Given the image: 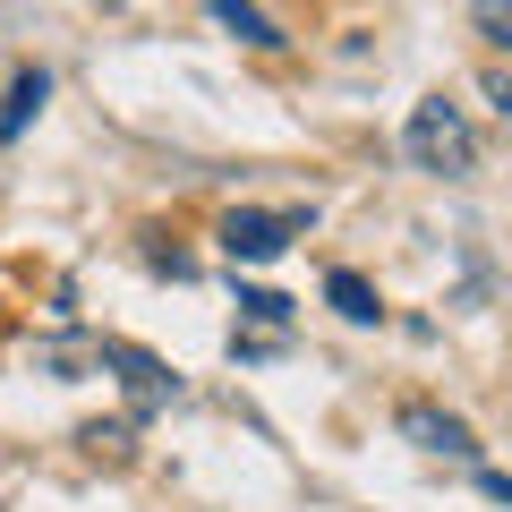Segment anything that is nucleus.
I'll return each mask as SVG.
<instances>
[{
  "label": "nucleus",
  "instance_id": "obj_1",
  "mask_svg": "<svg viewBox=\"0 0 512 512\" xmlns=\"http://www.w3.org/2000/svg\"><path fill=\"white\" fill-rule=\"evenodd\" d=\"M402 154L419 171H436V180H470L478 171V128L461 103H444V94H427V103H410L402 120Z\"/></svg>",
  "mask_w": 512,
  "mask_h": 512
},
{
  "label": "nucleus",
  "instance_id": "obj_2",
  "mask_svg": "<svg viewBox=\"0 0 512 512\" xmlns=\"http://www.w3.org/2000/svg\"><path fill=\"white\" fill-rule=\"evenodd\" d=\"M299 214H265V205H231V214L214 222V248L231 256V265H274L282 248H291Z\"/></svg>",
  "mask_w": 512,
  "mask_h": 512
},
{
  "label": "nucleus",
  "instance_id": "obj_3",
  "mask_svg": "<svg viewBox=\"0 0 512 512\" xmlns=\"http://www.w3.org/2000/svg\"><path fill=\"white\" fill-rule=\"evenodd\" d=\"M402 436L419 444V453H436V461H478L470 419H453V410H436V402H402Z\"/></svg>",
  "mask_w": 512,
  "mask_h": 512
},
{
  "label": "nucleus",
  "instance_id": "obj_4",
  "mask_svg": "<svg viewBox=\"0 0 512 512\" xmlns=\"http://www.w3.org/2000/svg\"><path fill=\"white\" fill-rule=\"evenodd\" d=\"M205 9H214V26H222V35H239L248 52H282V43H291L265 9H256V0H205Z\"/></svg>",
  "mask_w": 512,
  "mask_h": 512
},
{
  "label": "nucleus",
  "instance_id": "obj_5",
  "mask_svg": "<svg viewBox=\"0 0 512 512\" xmlns=\"http://www.w3.org/2000/svg\"><path fill=\"white\" fill-rule=\"evenodd\" d=\"M103 359L120 367V376L137 384V393H146V402H171V393H180V376H171L163 359H146V350H128V342H103Z\"/></svg>",
  "mask_w": 512,
  "mask_h": 512
},
{
  "label": "nucleus",
  "instance_id": "obj_6",
  "mask_svg": "<svg viewBox=\"0 0 512 512\" xmlns=\"http://www.w3.org/2000/svg\"><path fill=\"white\" fill-rule=\"evenodd\" d=\"M325 299H333V308L350 316V325H376V316H384L376 282H367V274H350V265H333V274H325Z\"/></svg>",
  "mask_w": 512,
  "mask_h": 512
},
{
  "label": "nucleus",
  "instance_id": "obj_7",
  "mask_svg": "<svg viewBox=\"0 0 512 512\" xmlns=\"http://www.w3.org/2000/svg\"><path fill=\"white\" fill-rule=\"evenodd\" d=\"M43 94H52V86H43V69H26L18 86H9V111H0V137H18V128L43 111Z\"/></svg>",
  "mask_w": 512,
  "mask_h": 512
},
{
  "label": "nucleus",
  "instance_id": "obj_8",
  "mask_svg": "<svg viewBox=\"0 0 512 512\" xmlns=\"http://www.w3.org/2000/svg\"><path fill=\"white\" fill-rule=\"evenodd\" d=\"M470 18H478V35H487L495 52H512V0H478Z\"/></svg>",
  "mask_w": 512,
  "mask_h": 512
},
{
  "label": "nucleus",
  "instance_id": "obj_9",
  "mask_svg": "<svg viewBox=\"0 0 512 512\" xmlns=\"http://www.w3.org/2000/svg\"><path fill=\"white\" fill-rule=\"evenodd\" d=\"M239 316H256V325H291V299H282V291H239Z\"/></svg>",
  "mask_w": 512,
  "mask_h": 512
},
{
  "label": "nucleus",
  "instance_id": "obj_10",
  "mask_svg": "<svg viewBox=\"0 0 512 512\" xmlns=\"http://www.w3.org/2000/svg\"><path fill=\"white\" fill-rule=\"evenodd\" d=\"M487 103H495V120H512V77L504 69H487Z\"/></svg>",
  "mask_w": 512,
  "mask_h": 512
},
{
  "label": "nucleus",
  "instance_id": "obj_11",
  "mask_svg": "<svg viewBox=\"0 0 512 512\" xmlns=\"http://www.w3.org/2000/svg\"><path fill=\"white\" fill-rule=\"evenodd\" d=\"M478 487H487V495H495V504H504V512H512V478H504V470H487V478H478Z\"/></svg>",
  "mask_w": 512,
  "mask_h": 512
}]
</instances>
